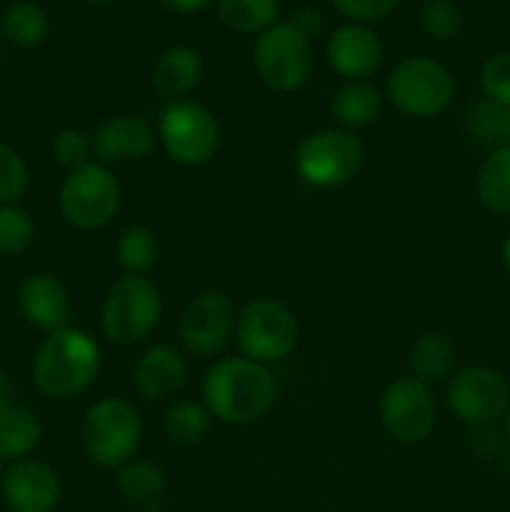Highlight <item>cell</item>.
<instances>
[{
  "mask_svg": "<svg viewBox=\"0 0 510 512\" xmlns=\"http://www.w3.org/2000/svg\"><path fill=\"white\" fill-rule=\"evenodd\" d=\"M473 448L478 450L480 455H485V458H490V455L498 453L500 448L498 435H495L490 428H478V433L473 435Z\"/></svg>",
  "mask_w": 510,
  "mask_h": 512,
  "instance_id": "8d00e7d4",
  "label": "cell"
},
{
  "mask_svg": "<svg viewBox=\"0 0 510 512\" xmlns=\"http://www.w3.org/2000/svg\"><path fill=\"white\" fill-rule=\"evenodd\" d=\"M465 133L483 148H510V108L488 98L475 100L465 113Z\"/></svg>",
  "mask_w": 510,
  "mask_h": 512,
  "instance_id": "7402d4cb",
  "label": "cell"
},
{
  "mask_svg": "<svg viewBox=\"0 0 510 512\" xmlns=\"http://www.w3.org/2000/svg\"><path fill=\"white\" fill-rule=\"evenodd\" d=\"M93 153L90 148V138L78 128H63L53 138V155L63 168L75 170L80 165L90 163L88 155Z\"/></svg>",
  "mask_w": 510,
  "mask_h": 512,
  "instance_id": "836d02e7",
  "label": "cell"
},
{
  "mask_svg": "<svg viewBox=\"0 0 510 512\" xmlns=\"http://www.w3.org/2000/svg\"><path fill=\"white\" fill-rule=\"evenodd\" d=\"M0 480H3V458H0Z\"/></svg>",
  "mask_w": 510,
  "mask_h": 512,
  "instance_id": "ee69618b",
  "label": "cell"
},
{
  "mask_svg": "<svg viewBox=\"0 0 510 512\" xmlns=\"http://www.w3.org/2000/svg\"><path fill=\"white\" fill-rule=\"evenodd\" d=\"M380 420L398 443H423L438 423V405L430 385L413 375L393 380L380 395Z\"/></svg>",
  "mask_w": 510,
  "mask_h": 512,
  "instance_id": "7c38bea8",
  "label": "cell"
},
{
  "mask_svg": "<svg viewBox=\"0 0 510 512\" xmlns=\"http://www.w3.org/2000/svg\"><path fill=\"white\" fill-rule=\"evenodd\" d=\"M83 3H88V5H93V8H105V5H110V3H115V0H83Z\"/></svg>",
  "mask_w": 510,
  "mask_h": 512,
  "instance_id": "60d3db41",
  "label": "cell"
},
{
  "mask_svg": "<svg viewBox=\"0 0 510 512\" xmlns=\"http://www.w3.org/2000/svg\"><path fill=\"white\" fill-rule=\"evenodd\" d=\"M205 73L203 55L190 45H170L155 58L150 83L163 98L183 100L200 85Z\"/></svg>",
  "mask_w": 510,
  "mask_h": 512,
  "instance_id": "d6986e66",
  "label": "cell"
},
{
  "mask_svg": "<svg viewBox=\"0 0 510 512\" xmlns=\"http://www.w3.org/2000/svg\"><path fill=\"white\" fill-rule=\"evenodd\" d=\"M480 88L488 100L510 108V53H495L480 68Z\"/></svg>",
  "mask_w": 510,
  "mask_h": 512,
  "instance_id": "d6a6232c",
  "label": "cell"
},
{
  "mask_svg": "<svg viewBox=\"0 0 510 512\" xmlns=\"http://www.w3.org/2000/svg\"><path fill=\"white\" fill-rule=\"evenodd\" d=\"M235 340L245 358L260 365L280 363L298 345V320L275 298H253L235 318Z\"/></svg>",
  "mask_w": 510,
  "mask_h": 512,
  "instance_id": "8992f818",
  "label": "cell"
},
{
  "mask_svg": "<svg viewBox=\"0 0 510 512\" xmlns=\"http://www.w3.org/2000/svg\"><path fill=\"white\" fill-rule=\"evenodd\" d=\"M210 420H213V415L205 405L193 403V400L175 403L163 418L165 438L173 445H183V448L198 445L208 435Z\"/></svg>",
  "mask_w": 510,
  "mask_h": 512,
  "instance_id": "f1b7e54d",
  "label": "cell"
},
{
  "mask_svg": "<svg viewBox=\"0 0 510 512\" xmlns=\"http://www.w3.org/2000/svg\"><path fill=\"white\" fill-rule=\"evenodd\" d=\"M163 315L160 288L145 275H128L110 285L103 303V333L118 345H133L148 338Z\"/></svg>",
  "mask_w": 510,
  "mask_h": 512,
  "instance_id": "5b68a950",
  "label": "cell"
},
{
  "mask_svg": "<svg viewBox=\"0 0 510 512\" xmlns=\"http://www.w3.org/2000/svg\"><path fill=\"white\" fill-rule=\"evenodd\" d=\"M290 23H293L295 28H298L300 33L310 40L320 33V28H323V15H320L315 8H300V10H295L293 18H290Z\"/></svg>",
  "mask_w": 510,
  "mask_h": 512,
  "instance_id": "d590c367",
  "label": "cell"
},
{
  "mask_svg": "<svg viewBox=\"0 0 510 512\" xmlns=\"http://www.w3.org/2000/svg\"><path fill=\"white\" fill-rule=\"evenodd\" d=\"M155 130L140 115H118L100 125L90 138V148L100 165L138 163L155 148Z\"/></svg>",
  "mask_w": 510,
  "mask_h": 512,
  "instance_id": "2e32d148",
  "label": "cell"
},
{
  "mask_svg": "<svg viewBox=\"0 0 510 512\" xmlns=\"http://www.w3.org/2000/svg\"><path fill=\"white\" fill-rule=\"evenodd\" d=\"M120 208V183L108 165L85 163L68 170L60 185V213L78 230H98Z\"/></svg>",
  "mask_w": 510,
  "mask_h": 512,
  "instance_id": "30bf717a",
  "label": "cell"
},
{
  "mask_svg": "<svg viewBox=\"0 0 510 512\" xmlns=\"http://www.w3.org/2000/svg\"><path fill=\"white\" fill-rule=\"evenodd\" d=\"M18 305L25 320L38 330L55 333L68 323V293H65L63 283L48 273H35L23 280L18 290Z\"/></svg>",
  "mask_w": 510,
  "mask_h": 512,
  "instance_id": "ac0fdd59",
  "label": "cell"
},
{
  "mask_svg": "<svg viewBox=\"0 0 510 512\" xmlns=\"http://www.w3.org/2000/svg\"><path fill=\"white\" fill-rule=\"evenodd\" d=\"M340 15L350 20V23H375V20L388 18L395 10L400 0H330Z\"/></svg>",
  "mask_w": 510,
  "mask_h": 512,
  "instance_id": "e575fe53",
  "label": "cell"
},
{
  "mask_svg": "<svg viewBox=\"0 0 510 512\" xmlns=\"http://www.w3.org/2000/svg\"><path fill=\"white\" fill-rule=\"evenodd\" d=\"M505 445H508V450H510V410H508V415H505Z\"/></svg>",
  "mask_w": 510,
  "mask_h": 512,
  "instance_id": "b9f144b4",
  "label": "cell"
},
{
  "mask_svg": "<svg viewBox=\"0 0 510 512\" xmlns=\"http://www.w3.org/2000/svg\"><path fill=\"white\" fill-rule=\"evenodd\" d=\"M85 455L100 468H123L138 453L143 440L140 415L128 400L103 398L88 408L80 428Z\"/></svg>",
  "mask_w": 510,
  "mask_h": 512,
  "instance_id": "3957f363",
  "label": "cell"
},
{
  "mask_svg": "<svg viewBox=\"0 0 510 512\" xmlns=\"http://www.w3.org/2000/svg\"><path fill=\"white\" fill-rule=\"evenodd\" d=\"M115 483H118L120 495L128 503L145 510H155V505H158V500L165 493V473L158 465L145 463V460H130V463H125L118 470Z\"/></svg>",
  "mask_w": 510,
  "mask_h": 512,
  "instance_id": "484cf974",
  "label": "cell"
},
{
  "mask_svg": "<svg viewBox=\"0 0 510 512\" xmlns=\"http://www.w3.org/2000/svg\"><path fill=\"white\" fill-rule=\"evenodd\" d=\"M13 408V388H10L8 378L0 373V418H3L5 410Z\"/></svg>",
  "mask_w": 510,
  "mask_h": 512,
  "instance_id": "f35d334b",
  "label": "cell"
},
{
  "mask_svg": "<svg viewBox=\"0 0 510 512\" xmlns=\"http://www.w3.org/2000/svg\"><path fill=\"white\" fill-rule=\"evenodd\" d=\"M258 78L275 93H295L313 73L310 40L293 23H275L258 35L253 48Z\"/></svg>",
  "mask_w": 510,
  "mask_h": 512,
  "instance_id": "9c48e42d",
  "label": "cell"
},
{
  "mask_svg": "<svg viewBox=\"0 0 510 512\" xmlns=\"http://www.w3.org/2000/svg\"><path fill=\"white\" fill-rule=\"evenodd\" d=\"M235 305L220 290H203L185 305L178 333L185 348L200 358L218 355L235 333Z\"/></svg>",
  "mask_w": 510,
  "mask_h": 512,
  "instance_id": "4fadbf2b",
  "label": "cell"
},
{
  "mask_svg": "<svg viewBox=\"0 0 510 512\" xmlns=\"http://www.w3.org/2000/svg\"><path fill=\"white\" fill-rule=\"evenodd\" d=\"M30 173L18 150L0 143V205H13L28 190Z\"/></svg>",
  "mask_w": 510,
  "mask_h": 512,
  "instance_id": "1f68e13d",
  "label": "cell"
},
{
  "mask_svg": "<svg viewBox=\"0 0 510 512\" xmlns=\"http://www.w3.org/2000/svg\"><path fill=\"white\" fill-rule=\"evenodd\" d=\"M500 255H503V268H505V273L510 275V235H508V238H505L503 250H500Z\"/></svg>",
  "mask_w": 510,
  "mask_h": 512,
  "instance_id": "ab89813d",
  "label": "cell"
},
{
  "mask_svg": "<svg viewBox=\"0 0 510 512\" xmlns=\"http://www.w3.org/2000/svg\"><path fill=\"white\" fill-rule=\"evenodd\" d=\"M455 360H458L455 343L450 340V335L440 333V330H428V333L418 335L408 353V365L413 378L423 380L428 385L450 378Z\"/></svg>",
  "mask_w": 510,
  "mask_h": 512,
  "instance_id": "ffe728a7",
  "label": "cell"
},
{
  "mask_svg": "<svg viewBox=\"0 0 510 512\" xmlns=\"http://www.w3.org/2000/svg\"><path fill=\"white\" fill-rule=\"evenodd\" d=\"M50 33V15L33 0H18L3 15V35L15 48H35Z\"/></svg>",
  "mask_w": 510,
  "mask_h": 512,
  "instance_id": "4316f807",
  "label": "cell"
},
{
  "mask_svg": "<svg viewBox=\"0 0 510 512\" xmlns=\"http://www.w3.org/2000/svg\"><path fill=\"white\" fill-rule=\"evenodd\" d=\"M218 18L240 35H260L278 23V0H218Z\"/></svg>",
  "mask_w": 510,
  "mask_h": 512,
  "instance_id": "d4e9b609",
  "label": "cell"
},
{
  "mask_svg": "<svg viewBox=\"0 0 510 512\" xmlns=\"http://www.w3.org/2000/svg\"><path fill=\"white\" fill-rule=\"evenodd\" d=\"M35 225L18 205H0V255H20L33 245Z\"/></svg>",
  "mask_w": 510,
  "mask_h": 512,
  "instance_id": "4dcf8cb0",
  "label": "cell"
},
{
  "mask_svg": "<svg viewBox=\"0 0 510 512\" xmlns=\"http://www.w3.org/2000/svg\"><path fill=\"white\" fill-rule=\"evenodd\" d=\"M43 438L40 418L30 408L13 405L0 418V458L25 460Z\"/></svg>",
  "mask_w": 510,
  "mask_h": 512,
  "instance_id": "603a6c76",
  "label": "cell"
},
{
  "mask_svg": "<svg viewBox=\"0 0 510 512\" xmlns=\"http://www.w3.org/2000/svg\"><path fill=\"white\" fill-rule=\"evenodd\" d=\"M448 410L473 428H490L505 418L510 408V383L500 370L488 365H470L450 375L445 388Z\"/></svg>",
  "mask_w": 510,
  "mask_h": 512,
  "instance_id": "8fae6325",
  "label": "cell"
},
{
  "mask_svg": "<svg viewBox=\"0 0 510 512\" xmlns=\"http://www.w3.org/2000/svg\"><path fill=\"white\" fill-rule=\"evenodd\" d=\"M160 3L165 5L168 10H173V13H200V10L210 8L213 5V0H160Z\"/></svg>",
  "mask_w": 510,
  "mask_h": 512,
  "instance_id": "74e56055",
  "label": "cell"
},
{
  "mask_svg": "<svg viewBox=\"0 0 510 512\" xmlns=\"http://www.w3.org/2000/svg\"><path fill=\"white\" fill-rule=\"evenodd\" d=\"M205 408L228 425L263 418L275 400V380L265 365L250 358H223L205 373Z\"/></svg>",
  "mask_w": 510,
  "mask_h": 512,
  "instance_id": "6da1fadb",
  "label": "cell"
},
{
  "mask_svg": "<svg viewBox=\"0 0 510 512\" xmlns=\"http://www.w3.org/2000/svg\"><path fill=\"white\" fill-rule=\"evenodd\" d=\"M115 258L128 275H148L158 263V240L145 225H130L120 233Z\"/></svg>",
  "mask_w": 510,
  "mask_h": 512,
  "instance_id": "83f0119b",
  "label": "cell"
},
{
  "mask_svg": "<svg viewBox=\"0 0 510 512\" xmlns=\"http://www.w3.org/2000/svg\"><path fill=\"white\" fill-rule=\"evenodd\" d=\"M383 110V95L365 80H348L330 95V113L343 128H365Z\"/></svg>",
  "mask_w": 510,
  "mask_h": 512,
  "instance_id": "44dd1931",
  "label": "cell"
},
{
  "mask_svg": "<svg viewBox=\"0 0 510 512\" xmlns=\"http://www.w3.org/2000/svg\"><path fill=\"white\" fill-rule=\"evenodd\" d=\"M158 140L175 163L198 168L210 163L218 153V118L198 100H170L158 118Z\"/></svg>",
  "mask_w": 510,
  "mask_h": 512,
  "instance_id": "52a82bcc",
  "label": "cell"
},
{
  "mask_svg": "<svg viewBox=\"0 0 510 512\" xmlns=\"http://www.w3.org/2000/svg\"><path fill=\"white\" fill-rule=\"evenodd\" d=\"M130 512H155V510H145V508H135V510H130Z\"/></svg>",
  "mask_w": 510,
  "mask_h": 512,
  "instance_id": "7bdbcfd3",
  "label": "cell"
},
{
  "mask_svg": "<svg viewBox=\"0 0 510 512\" xmlns=\"http://www.w3.org/2000/svg\"><path fill=\"white\" fill-rule=\"evenodd\" d=\"M385 98L403 115L428 120L450 108L455 98V80L440 60L410 55L390 70Z\"/></svg>",
  "mask_w": 510,
  "mask_h": 512,
  "instance_id": "277c9868",
  "label": "cell"
},
{
  "mask_svg": "<svg viewBox=\"0 0 510 512\" xmlns=\"http://www.w3.org/2000/svg\"><path fill=\"white\" fill-rule=\"evenodd\" d=\"M420 25L428 38L448 43L463 30V10L455 0H425L420 10Z\"/></svg>",
  "mask_w": 510,
  "mask_h": 512,
  "instance_id": "f546056e",
  "label": "cell"
},
{
  "mask_svg": "<svg viewBox=\"0 0 510 512\" xmlns=\"http://www.w3.org/2000/svg\"><path fill=\"white\" fill-rule=\"evenodd\" d=\"M363 158V143L350 130L325 128L300 140L295 170L310 188L333 190L358 175Z\"/></svg>",
  "mask_w": 510,
  "mask_h": 512,
  "instance_id": "ba28073f",
  "label": "cell"
},
{
  "mask_svg": "<svg viewBox=\"0 0 510 512\" xmlns=\"http://www.w3.org/2000/svg\"><path fill=\"white\" fill-rule=\"evenodd\" d=\"M3 498L10 512H53L60 503V478L40 460H15L3 475Z\"/></svg>",
  "mask_w": 510,
  "mask_h": 512,
  "instance_id": "9a60e30c",
  "label": "cell"
},
{
  "mask_svg": "<svg viewBox=\"0 0 510 512\" xmlns=\"http://www.w3.org/2000/svg\"><path fill=\"white\" fill-rule=\"evenodd\" d=\"M475 195L490 213L510 215V148L493 150L480 165Z\"/></svg>",
  "mask_w": 510,
  "mask_h": 512,
  "instance_id": "cb8c5ba5",
  "label": "cell"
},
{
  "mask_svg": "<svg viewBox=\"0 0 510 512\" xmlns=\"http://www.w3.org/2000/svg\"><path fill=\"white\" fill-rule=\"evenodd\" d=\"M100 373V348L78 328H60L45 338L33 360V383L55 400L73 398L95 383Z\"/></svg>",
  "mask_w": 510,
  "mask_h": 512,
  "instance_id": "7a4b0ae2",
  "label": "cell"
},
{
  "mask_svg": "<svg viewBox=\"0 0 510 512\" xmlns=\"http://www.w3.org/2000/svg\"><path fill=\"white\" fill-rule=\"evenodd\" d=\"M328 65L348 80H365L383 65V40L363 23H343L330 33L325 45Z\"/></svg>",
  "mask_w": 510,
  "mask_h": 512,
  "instance_id": "5bb4252c",
  "label": "cell"
},
{
  "mask_svg": "<svg viewBox=\"0 0 510 512\" xmlns=\"http://www.w3.org/2000/svg\"><path fill=\"white\" fill-rule=\"evenodd\" d=\"M135 388L143 398L168 400L178 395L188 383V363H185L183 353L170 345H153L140 355L135 363Z\"/></svg>",
  "mask_w": 510,
  "mask_h": 512,
  "instance_id": "e0dca14e",
  "label": "cell"
}]
</instances>
